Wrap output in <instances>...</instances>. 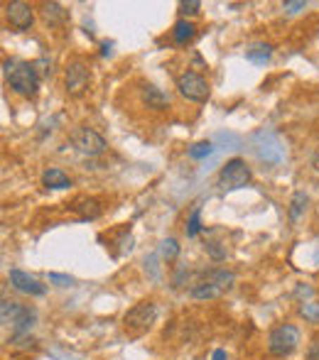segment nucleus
<instances>
[{
    "mask_svg": "<svg viewBox=\"0 0 319 360\" xmlns=\"http://www.w3.org/2000/svg\"><path fill=\"white\" fill-rule=\"evenodd\" d=\"M5 76H8L10 89L18 96H25V98H32L39 89V76L35 64L27 62H5Z\"/></svg>",
    "mask_w": 319,
    "mask_h": 360,
    "instance_id": "1",
    "label": "nucleus"
},
{
    "mask_svg": "<svg viewBox=\"0 0 319 360\" xmlns=\"http://www.w3.org/2000/svg\"><path fill=\"white\" fill-rule=\"evenodd\" d=\"M234 280H236L234 272H229V270H209L206 275H201V280L194 282L192 297L194 299H216L234 287Z\"/></svg>",
    "mask_w": 319,
    "mask_h": 360,
    "instance_id": "2",
    "label": "nucleus"
},
{
    "mask_svg": "<svg viewBox=\"0 0 319 360\" xmlns=\"http://www.w3.org/2000/svg\"><path fill=\"white\" fill-rule=\"evenodd\" d=\"M300 346V331L290 323H282V326L273 328L270 336H268V351L277 358H285L290 353H295V348Z\"/></svg>",
    "mask_w": 319,
    "mask_h": 360,
    "instance_id": "3",
    "label": "nucleus"
},
{
    "mask_svg": "<svg viewBox=\"0 0 319 360\" xmlns=\"http://www.w3.org/2000/svg\"><path fill=\"white\" fill-rule=\"evenodd\" d=\"M248 181H251V167H248L246 160H241V157H234V160H229L221 167L219 186L224 191L243 189V186H248Z\"/></svg>",
    "mask_w": 319,
    "mask_h": 360,
    "instance_id": "4",
    "label": "nucleus"
},
{
    "mask_svg": "<svg viewBox=\"0 0 319 360\" xmlns=\"http://www.w3.org/2000/svg\"><path fill=\"white\" fill-rule=\"evenodd\" d=\"M177 91H180L182 98L194 101V103H204L209 98V84H206L204 76L194 72H184L177 79Z\"/></svg>",
    "mask_w": 319,
    "mask_h": 360,
    "instance_id": "5",
    "label": "nucleus"
},
{
    "mask_svg": "<svg viewBox=\"0 0 319 360\" xmlns=\"http://www.w3.org/2000/svg\"><path fill=\"white\" fill-rule=\"evenodd\" d=\"M69 140H72V145L77 147L81 155H89V157L104 155L106 150V140L94 128H77L69 135Z\"/></svg>",
    "mask_w": 319,
    "mask_h": 360,
    "instance_id": "6",
    "label": "nucleus"
},
{
    "mask_svg": "<svg viewBox=\"0 0 319 360\" xmlns=\"http://www.w3.org/2000/svg\"><path fill=\"white\" fill-rule=\"evenodd\" d=\"M155 316H158V309L153 302H140L125 314V326L135 328V331H145V328L153 326Z\"/></svg>",
    "mask_w": 319,
    "mask_h": 360,
    "instance_id": "7",
    "label": "nucleus"
},
{
    "mask_svg": "<svg viewBox=\"0 0 319 360\" xmlns=\"http://www.w3.org/2000/svg\"><path fill=\"white\" fill-rule=\"evenodd\" d=\"M5 18H8L10 27H15L18 32H25V30L32 27L35 22V15H32V8L23 0H13V3L5 5Z\"/></svg>",
    "mask_w": 319,
    "mask_h": 360,
    "instance_id": "8",
    "label": "nucleus"
},
{
    "mask_svg": "<svg viewBox=\"0 0 319 360\" xmlns=\"http://www.w3.org/2000/svg\"><path fill=\"white\" fill-rule=\"evenodd\" d=\"M256 152L261 160H265L268 165H277V162L282 160V155H285V150H282L280 140L275 138L273 133H261L256 138Z\"/></svg>",
    "mask_w": 319,
    "mask_h": 360,
    "instance_id": "9",
    "label": "nucleus"
},
{
    "mask_svg": "<svg viewBox=\"0 0 319 360\" xmlns=\"http://www.w3.org/2000/svg\"><path fill=\"white\" fill-rule=\"evenodd\" d=\"M64 86H67L69 96H81L89 89V69L81 62H72L67 67V74H64Z\"/></svg>",
    "mask_w": 319,
    "mask_h": 360,
    "instance_id": "10",
    "label": "nucleus"
},
{
    "mask_svg": "<svg viewBox=\"0 0 319 360\" xmlns=\"http://www.w3.org/2000/svg\"><path fill=\"white\" fill-rule=\"evenodd\" d=\"M10 285H13L18 292L23 294H32V297H42L44 292H47V287L42 285L39 280H35V277H30L27 272L23 270H10Z\"/></svg>",
    "mask_w": 319,
    "mask_h": 360,
    "instance_id": "11",
    "label": "nucleus"
},
{
    "mask_svg": "<svg viewBox=\"0 0 319 360\" xmlns=\"http://www.w3.org/2000/svg\"><path fill=\"white\" fill-rule=\"evenodd\" d=\"M42 18H44V22L52 25V27H62V25L69 22V10H64L59 3H44Z\"/></svg>",
    "mask_w": 319,
    "mask_h": 360,
    "instance_id": "12",
    "label": "nucleus"
},
{
    "mask_svg": "<svg viewBox=\"0 0 319 360\" xmlns=\"http://www.w3.org/2000/svg\"><path fill=\"white\" fill-rule=\"evenodd\" d=\"M42 184L47 186V189H69L72 179H69L59 167H49V169L42 172Z\"/></svg>",
    "mask_w": 319,
    "mask_h": 360,
    "instance_id": "13",
    "label": "nucleus"
},
{
    "mask_svg": "<svg viewBox=\"0 0 319 360\" xmlns=\"http://www.w3.org/2000/svg\"><path fill=\"white\" fill-rule=\"evenodd\" d=\"M143 101L153 110H165L170 105V98L160 89H155V86H143Z\"/></svg>",
    "mask_w": 319,
    "mask_h": 360,
    "instance_id": "14",
    "label": "nucleus"
},
{
    "mask_svg": "<svg viewBox=\"0 0 319 360\" xmlns=\"http://www.w3.org/2000/svg\"><path fill=\"white\" fill-rule=\"evenodd\" d=\"M194 34H196V27H194V22H189V20H177L175 27H172V39H175L177 44L192 42Z\"/></svg>",
    "mask_w": 319,
    "mask_h": 360,
    "instance_id": "15",
    "label": "nucleus"
},
{
    "mask_svg": "<svg viewBox=\"0 0 319 360\" xmlns=\"http://www.w3.org/2000/svg\"><path fill=\"white\" fill-rule=\"evenodd\" d=\"M270 54H273V47L265 42H258V44H253V47L246 49V59L253 64H265L268 59H270Z\"/></svg>",
    "mask_w": 319,
    "mask_h": 360,
    "instance_id": "16",
    "label": "nucleus"
},
{
    "mask_svg": "<svg viewBox=\"0 0 319 360\" xmlns=\"http://www.w3.org/2000/svg\"><path fill=\"white\" fill-rule=\"evenodd\" d=\"M74 211H79L84 218H96L101 216V206L96 199H79L77 204H74Z\"/></svg>",
    "mask_w": 319,
    "mask_h": 360,
    "instance_id": "17",
    "label": "nucleus"
},
{
    "mask_svg": "<svg viewBox=\"0 0 319 360\" xmlns=\"http://www.w3.org/2000/svg\"><path fill=\"white\" fill-rule=\"evenodd\" d=\"M160 255H162V260H167V262L177 260V255H180V245H177L175 238H165V240L160 243Z\"/></svg>",
    "mask_w": 319,
    "mask_h": 360,
    "instance_id": "18",
    "label": "nucleus"
},
{
    "mask_svg": "<svg viewBox=\"0 0 319 360\" xmlns=\"http://www.w3.org/2000/svg\"><path fill=\"white\" fill-rule=\"evenodd\" d=\"M305 206H307V194H305V191H297V194L292 196V206H290V218H292V221H297V218H300V214L305 211Z\"/></svg>",
    "mask_w": 319,
    "mask_h": 360,
    "instance_id": "19",
    "label": "nucleus"
},
{
    "mask_svg": "<svg viewBox=\"0 0 319 360\" xmlns=\"http://www.w3.org/2000/svg\"><path fill=\"white\" fill-rule=\"evenodd\" d=\"M211 152H214V145L209 143V140H204V143H196L189 147V157L192 160H204V157H209Z\"/></svg>",
    "mask_w": 319,
    "mask_h": 360,
    "instance_id": "20",
    "label": "nucleus"
},
{
    "mask_svg": "<svg viewBox=\"0 0 319 360\" xmlns=\"http://www.w3.org/2000/svg\"><path fill=\"white\" fill-rule=\"evenodd\" d=\"M300 314L307 319V321L319 323V304H315V302H307V304H302V307H300Z\"/></svg>",
    "mask_w": 319,
    "mask_h": 360,
    "instance_id": "21",
    "label": "nucleus"
},
{
    "mask_svg": "<svg viewBox=\"0 0 319 360\" xmlns=\"http://www.w3.org/2000/svg\"><path fill=\"white\" fill-rule=\"evenodd\" d=\"M199 216H201V211H199V206H196V209L192 211L189 221H187V236H192V238H194L196 233L201 231V221H199Z\"/></svg>",
    "mask_w": 319,
    "mask_h": 360,
    "instance_id": "22",
    "label": "nucleus"
},
{
    "mask_svg": "<svg viewBox=\"0 0 319 360\" xmlns=\"http://www.w3.org/2000/svg\"><path fill=\"white\" fill-rule=\"evenodd\" d=\"M201 8L199 0H182L180 3V13H182V20H187V15H196Z\"/></svg>",
    "mask_w": 319,
    "mask_h": 360,
    "instance_id": "23",
    "label": "nucleus"
},
{
    "mask_svg": "<svg viewBox=\"0 0 319 360\" xmlns=\"http://www.w3.org/2000/svg\"><path fill=\"white\" fill-rule=\"evenodd\" d=\"M49 282H54V285H59V287H69V285H72V277L57 275V272H52V275H49Z\"/></svg>",
    "mask_w": 319,
    "mask_h": 360,
    "instance_id": "24",
    "label": "nucleus"
},
{
    "mask_svg": "<svg viewBox=\"0 0 319 360\" xmlns=\"http://www.w3.org/2000/svg\"><path fill=\"white\" fill-rule=\"evenodd\" d=\"M282 8H285V13L295 15V13H300V10L305 8V0H297V3H285Z\"/></svg>",
    "mask_w": 319,
    "mask_h": 360,
    "instance_id": "25",
    "label": "nucleus"
},
{
    "mask_svg": "<svg viewBox=\"0 0 319 360\" xmlns=\"http://www.w3.org/2000/svg\"><path fill=\"white\" fill-rule=\"evenodd\" d=\"M307 360H319V341H315L307 351Z\"/></svg>",
    "mask_w": 319,
    "mask_h": 360,
    "instance_id": "26",
    "label": "nucleus"
},
{
    "mask_svg": "<svg viewBox=\"0 0 319 360\" xmlns=\"http://www.w3.org/2000/svg\"><path fill=\"white\" fill-rule=\"evenodd\" d=\"M214 360H226V353L224 351H214Z\"/></svg>",
    "mask_w": 319,
    "mask_h": 360,
    "instance_id": "27",
    "label": "nucleus"
}]
</instances>
